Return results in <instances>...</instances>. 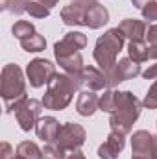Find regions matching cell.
<instances>
[{
	"label": "cell",
	"mask_w": 157,
	"mask_h": 159,
	"mask_svg": "<svg viewBox=\"0 0 157 159\" xmlns=\"http://www.w3.org/2000/svg\"><path fill=\"white\" fill-rule=\"evenodd\" d=\"M139 74H142L141 72V63L133 61L131 57H124V59H120L117 65H115V69L105 76V80H107V89L117 87L118 83H122L126 80L137 78Z\"/></svg>",
	"instance_id": "8"
},
{
	"label": "cell",
	"mask_w": 157,
	"mask_h": 159,
	"mask_svg": "<svg viewBox=\"0 0 157 159\" xmlns=\"http://www.w3.org/2000/svg\"><path fill=\"white\" fill-rule=\"evenodd\" d=\"M117 28L129 41H144L146 32H148V24L144 20H139V19H124Z\"/></svg>",
	"instance_id": "14"
},
{
	"label": "cell",
	"mask_w": 157,
	"mask_h": 159,
	"mask_svg": "<svg viewBox=\"0 0 157 159\" xmlns=\"http://www.w3.org/2000/svg\"><path fill=\"white\" fill-rule=\"evenodd\" d=\"M155 126H157V124H155Z\"/></svg>",
	"instance_id": "39"
},
{
	"label": "cell",
	"mask_w": 157,
	"mask_h": 159,
	"mask_svg": "<svg viewBox=\"0 0 157 159\" xmlns=\"http://www.w3.org/2000/svg\"><path fill=\"white\" fill-rule=\"evenodd\" d=\"M124 34L118 30V28H111L107 30L104 35H100L96 39L94 44V52H92V57L96 61V65L100 67V70L107 76L115 65H117V56L120 54V50L124 48Z\"/></svg>",
	"instance_id": "4"
},
{
	"label": "cell",
	"mask_w": 157,
	"mask_h": 159,
	"mask_svg": "<svg viewBox=\"0 0 157 159\" xmlns=\"http://www.w3.org/2000/svg\"><path fill=\"white\" fill-rule=\"evenodd\" d=\"M57 59V65L65 70V74H81L83 70V57L81 54H70V56H63V57H56Z\"/></svg>",
	"instance_id": "19"
},
{
	"label": "cell",
	"mask_w": 157,
	"mask_h": 159,
	"mask_svg": "<svg viewBox=\"0 0 157 159\" xmlns=\"http://www.w3.org/2000/svg\"><path fill=\"white\" fill-rule=\"evenodd\" d=\"M131 159H144V157H137V156H131Z\"/></svg>",
	"instance_id": "38"
},
{
	"label": "cell",
	"mask_w": 157,
	"mask_h": 159,
	"mask_svg": "<svg viewBox=\"0 0 157 159\" xmlns=\"http://www.w3.org/2000/svg\"><path fill=\"white\" fill-rule=\"evenodd\" d=\"M17 154L26 159H43V150L32 141H22L17 146Z\"/></svg>",
	"instance_id": "21"
},
{
	"label": "cell",
	"mask_w": 157,
	"mask_h": 159,
	"mask_svg": "<svg viewBox=\"0 0 157 159\" xmlns=\"http://www.w3.org/2000/svg\"><path fill=\"white\" fill-rule=\"evenodd\" d=\"M20 46H22V50H26V52H32V54H37V52H43L44 48H46V39L41 35V34H34V35H30V37H26V39L20 41Z\"/></svg>",
	"instance_id": "20"
},
{
	"label": "cell",
	"mask_w": 157,
	"mask_h": 159,
	"mask_svg": "<svg viewBox=\"0 0 157 159\" xmlns=\"http://www.w3.org/2000/svg\"><path fill=\"white\" fill-rule=\"evenodd\" d=\"M126 146V139L124 135H118L115 131H111L107 135V139L100 144L98 148V157L100 159H118V156L122 154Z\"/></svg>",
	"instance_id": "11"
},
{
	"label": "cell",
	"mask_w": 157,
	"mask_h": 159,
	"mask_svg": "<svg viewBox=\"0 0 157 159\" xmlns=\"http://www.w3.org/2000/svg\"><path fill=\"white\" fill-rule=\"evenodd\" d=\"M141 11H142L144 20H148V22H155L157 20V0L155 2H150L148 6H144Z\"/></svg>",
	"instance_id": "28"
},
{
	"label": "cell",
	"mask_w": 157,
	"mask_h": 159,
	"mask_svg": "<svg viewBox=\"0 0 157 159\" xmlns=\"http://www.w3.org/2000/svg\"><path fill=\"white\" fill-rule=\"evenodd\" d=\"M43 102L35 100V98H26L22 100L17 107H15V119L19 122L22 131H30L37 126V122L41 119V111H43Z\"/></svg>",
	"instance_id": "5"
},
{
	"label": "cell",
	"mask_w": 157,
	"mask_h": 159,
	"mask_svg": "<svg viewBox=\"0 0 157 159\" xmlns=\"http://www.w3.org/2000/svg\"><path fill=\"white\" fill-rule=\"evenodd\" d=\"M115 93L113 89H104V94L100 96V111H105V113H113L117 109V98H115Z\"/></svg>",
	"instance_id": "23"
},
{
	"label": "cell",
	"mask_w": 157,
	"mask_h": 159,
	"mask_svg": "<svg viewBox=\"0 0 157 159\" xmlns=\"http://www.w3.org/2000/svg\"><path fill=\"white\" fill-rule=\"evenodd\" d=\"M85 11L76 4H69L61 9V20L67 26H85Z\"/></svg>",
	"instance_id": "18"
},
{
	"label": "cell",
	"mask_w": 157,
	"mask_h": 159,
	"mask_svg": "<svg viewBox=\"0 0 157 159\" xmlns=\"http://www.w3.org/2000/svg\"><path fill=\"white\" fill-rule=\"evenodd\" d=\"M13 148H11V144L9 143H2V146H0V159H13Z\"/></svg>",
	"instance_id": "29"
},
{
	"label": "cell",
	"mask_w": 157,
	"mask_h": 159,
	"mask_svg": "<svg viewBox=\"0 0 157 159\" xmlns=\"http://www.w3.org/2000/svg\"><path fill=\"white\" fill-rule=\"evenodd\" d=\"M98 0H70V4H76L79 7H83V9H89L91 6H94Z\"/></svg>",
	"instance_id": "32"
},
{
	"label": "cell",
	"mask_w": 157,
	"mask_h": 159,
	"mask_svg": "<svg viewBox=\"0 0 157 159\" xmlns=\"http://www.w3.org/2000/svg\"><path fill=\"white\" fill-rule=\"evenodd\" d=\"M115 98H117V109L111 113L109 126H111V131L126 137L128 133H131L133 122L141 115L142 102L129 91H117Z\"/></svg>",
	"instance_id": "2"
},
{
	"label": "cell",
	"mask_w": 157,
	"mask_h": 159,
	"mask_svg": "<svg viewBox=\"0 0 157 159\" xmlns=\"http://www.w3.org/2000/svg\"><path fill=\"white\" fill-rule=\"evenodd\" d=\"M11 32H13V35L19 41H22V39H26V37H30V35L35 34V26L32 22H28V20H17L13 24Z\"/></svg>",
	"instance_id": "22"
},
{
	"label": "cell",
	"mask_w": 157,
	"mask_h": 159,
	"mask_svg": "<svg viewBox=\"0 0 157 159\" xmlns=\"http://www.w3.org/2000/svg\"><path fill=\"white\" fill-rule=\"evenodd\" d=\"M98 109H100V98H98V94H94V91H89V89L81 91L78 96V102H76V111L81 117H91Z\"/></svg>",
	"instance_id": "16"
},
{
	"label": "cell",
	"mask_w": 157,
	"mask_h": 159,
	"mask_svg": "<svg viewBox=\"0 0 157 159\" xmlns=\"http://www.w3.org/2000/svg\"><path fill=\"white\" fill-rule=\"evenodd\" d=\"M87 139V131L81 124L76 122H67L61 126V131L57 135V144L65 150V152H76L85 144Z\"/></svg>",
	"instance_id": "7"
},
{
	"label": "cell",
	"mask_w": 157,
	"mask_h": 159,
	"mask_svg": "<svg viewBox=\"0 0 157 159\" xmlns=\"http://www.w3.org/2000/svg\"><path fill=\"white\" fill-rule=\"evenodd\" d=\"M13 159H26V157H22V156H19V154H17V156H15Z\"/></svg>",
	"instance_id": "37"
},
{
	"label": "cell",
	"mask_w": 157,
	"mask_h": 159,
	"mask_svg": "<svg viewBox=\"0 0 157 159\" xmlns=\"http://www.w3.org/2000/svg\"><path fill=\"white\" fill-rule=\"evenodd\" d=\"M26 13H30V17L34 19H46L50 15V9L44 4H41L39 0H32L26 7Z\"/></svg>",
	"instance_id": "25"
},
{
	"label": "cell",
	"mask_w": 157,
	"mask_h": 159,
	"mask_svg": "<svg viewBox=\"0 0 157 159\" xmlns=\"http://www.w3.org/2000/svg\"><path fill=\"white\" fill-rule=\"evenodd\" d=\"M142 78L144 80H157V61L154 65H150V67L142 72Z\"/></svg>",
	"instance_id": "31"
},
{
	"label": "cell",
	"mask_w": 157,
	"mask_h": 159,
	"mask_svg": "<svg viewBox=\"0 0 157 159\" xmlns=\"http://www.w3.org/2000/svg\"><path fill=\"white\" fill-rule=\"evenodd\" d=\"M61 126L63 124H59V120L54 117H41L35 126V133L43 143H56L61 131Z\"/></svg>",
	"instance_id": "12"
},
{
	"label": "cell",
	"mask_w": 157,
	"mask_h": 159,
	"mask_svg": "<svg viewBox=\"0 0 157 159\" xmlns=\"http://www.w3.org/2000/svg\"><path fill=\"white\" fill-rule=\"evenodd\" d=\"M81 87H83L81 74H56L50 80L46 93H44L41 102L46 109L61 111L70 104L74 93Z\"/></svg>",
	"instance_id": "1"
},
{
	"label": "cell",
	"mask_w": 157,
	"mask_h": 159,
	"mask_svg": "<svg viewBox=\"0 0 157 159\" xmlns=\"http://www.w3.org/2000/svg\"><path fill=\"white\" fill-rule=\"evenodd\" d=\"M146 39H148V44H155V46H157V24H152V26H148V32H146Z\"/></svg>",
	"instance_id": "30"
},
{
	"label": "cell",
	"mask_w": 157,
	"mask_h": 159,
	"mask_svg": "<svg viewBox=\"0 0 157 159\" xmlns=\"http://www.w3.org/2000/svg\"><path fill=\"white\" fill-rule=\"evenodd\" d=\"M150 2H155V0H131V4H133L135 7H139V9H142V7L148 6Z\"/></svg>",
	"instance_id": "33"
},
{
	"label": "cell",
	"mask_w": 157,
	"mask_h": 159,
	"mask_svg": "<svg viewBox=\"0 0 157 159\" xmlns=\"http://www.w3.org/2000/svg\"><path fill=\"white\" fill-rule=\"evenodd\" d=\"M57 72H56V65L48 59H43V57H35L32 59L28 65H26V76L32 87L39 89L43 85H48L50 80L54 78Z\"/></svg>",
	"instance_id": "6"
},
{
	"label": "cell",
	"mask_w": 157,
	"mask_h": 159,
	"mask_svg": "<svg viewBox=\"0 0 157 159\" xmlns=\"http://www.w3.org/2000/svg\"><path fill=\"white\" fill-rule=\"evenodd\" d=\"M128 57H131L137 63H144L148 59H157V46L155 44H146L144 41H129Z\"/></svg>",
	"instance_id": "13"
},
{
	"label": "cell",
	"mask_w": 157,
	"mask_h": 159,
	"mask_svg": "<svg viewBox=\"0 0 157 159\" xmlns=\"http://www.w3.org/2000/svg\"><path fill=\"white\" fill-rule=\"evenodd\" d=\"M107 22H109V11H107L105 6L96 2L94 6H91L85 11V26H89L92 30H98V28H102Z\"/></svg>",
	"instance_id": "17"
},
{
	"label": "cell",
	"mask_w": 157,
	"mask_h": 159,
	"mask_svg": "<svg viewBox=\"0 0 157 159\" xmlns=\"http://www.w3.org/2000/svg\"><path fill=\"white\" fill-rule=\"evenodd\" d=\"M0 94L4 100V107L6 113H13L15 107L26 100V81H24V74L20 70L19 65H6L2 69L0 74Z\"/></svg>",
	"instance_id": "3"
},
{
	"label": "cell",
	"mask_w": 157,
	"mask_h": 159,
	"mask_svg": "<svg viewBox=\"0 0 157 159\" xmlns=\"http://www.w3.org/2000/svg\"><path fill=\"white\" fill-rule=\"evenodd\" d=\"M152 159H157V137H154V150H152Z\"/></svg>",
	"instance_id": "36"
},
{
	"label": "cell",
	"mask_w": 157,
	"mask_h": 159,
	"mask_svg": "<svg viewBox=\"0 0 157 159\" xmlns=\"http://www.w3.org/2000/svg\"><path fill=\"white\" fill-rule=\"evenodd\" d=\"M81 83L85 89L89 91H102V89H107V80H105V74L92 67V65H87L83 67L81 70Z\"/></svg>",
	"instance_id": "15"
},
{
	"label": "cell",
	"mask_w": 157,
	"mask_h": 159,
	"mask_svg": "<svg viewBox=\"0 0 157 159\" xmlns=\"http://www.w3.org/2000/svg\"><path fill=\"white\" fill-rule=\"evenodd\" d=\"M32 0H2V9L9 11V13H15V15H20L26 11L28 4Z\"/></svg>",
	"instance_id": "24"
},
{
	"label": "cell",
	"mask_w": 157,
	"mask_h": 159,
	"mask_svg": "<svg viewBox=\"0 0 157 159\" xmlns=\"http://www.w3.org/2000/svg\"><path fill=\"white\" fill-rule=\"evenodd\" d=\"M65 159H87V157L83 156V152L76 150V152H70V154H67V157H65Z\"/></svg>",
	"instance_id": "34"
},
{
	"label": "cell",
	"mask_w": 157,
	"mask_h": 159,
	"mask_svg": "<svg viewBox=\"0 0 157 159\" xmlns=\"http://www.w3.org/2000/svg\"><path fill=\"white\" fill-rule=\"evenodd\" d=\"M142 106L146 109H157V80L154 81V85L148 89L144 100H142Z\"/></svg>",
	"instance_id": "27"
},
{
	"label": "cell",
	"mask_w": 157,
	"mask_h": 159,
	"mask_svg": "<svg viewBox=\"0 0 157 159\" xmlns=\"http://www.w3.org/2000/svg\"><path fill=\"white\" fill-rule=\"evenodd\" d=\"M39 2H41V4H44L48 9H52L54 6H57V2H59V0H39Z\"/></svg>",
	"instance_id": "35"
},
{
	"label": "cell",
	"mask_w": 157,
	"mask_h": 159,
	"mask_svg": "<svg viewBox=\"0 0 157 159\" xmlns=\"http://www.w3.org/2000/svg\"><path fill=\"white\" fill-rule=\"evenodd\" d=\"M87 46V35L81 32H69L61 41H57L54 44V56L56 57H63V56H70L76 54L81 48Z\"/></svg>",
	"instance_id": "9"
},
{
	"label": "cell",
	"mask_w": 157,
	"mask_h": 159,
	"mask_svg": "<svg viewBox=\"0 0 157 159\" xmlns=\"http://www.w3.org/2000/svg\"><path fill=\"white\" fill-rule=\"evenodd\" d=\"M65 157H67V154L57 143H46V146L43 148V159H65Z\"/></svg>",
	"instance_id": "26"
},
{
	"label": "cell",
	"mask_w": 157,
	"mask_h": 159,
	"mask_svg": "<svg viewBox=\"0 0 157 159\" xmlns=\"http://www.w3.org/2000/svg\"><path fill=\"white\" fill-rule=\"evenodd\" d=\"M152 150H154V135L146 129H139L131 137V154L137 157L152 159Z\"/></svg>",
	"instance_id": "10"
}]
</instances>
